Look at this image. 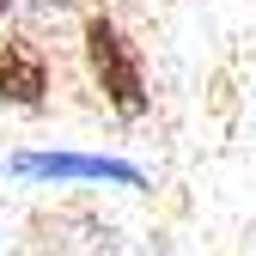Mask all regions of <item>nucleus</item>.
I'll return each mask as SVG.
<instances>
[{
    "instance_id": "obj_1",
    "label": "nucleus",
    "mask_w": 256,
    "mask_h": 256,
    "mask_svg": "<svg viewBox=\"0 0 256 256\" xmlns=\"http://www.w3.org/2000/svg\"><path fill=\"white\" fill-rule=\"evenodd\" d=\"M80 49H86V68H92V86L110 98L116 116H146V68H140V49L122 37V24L92 12L86 30H80Z\"/></svg>"
},
{
    "instance_id": "obj_2",
    "label": "nucleus",
    "mask_w": 256,
    "mask_h": 256,
    "mask_svg": "<svg viewBox=\"0 0 256 256\" xmlns=\"http://www.w3.org/2000/svg\"><path fill=\"white\" fill-rule=\"evenodd\" d=\"M18 177L37 183H116V189H146V171L110 152H12Z\"/></svg>"
},
{
    "instance_id": "obj_3",
    "label": "nucleus",
    "mask_w": 256,
    "mask_h": 256,
    "mask_svg": "<svg viewBox=\"0 0 256 256\" xmlns=\"http://www.w3.org/2000/svg\"><path fill=\"white\" fill-rule=\"evenodd\" d=\"M0 98L18 110H37L49 98V61L30 43H0Z\"/></svg>"
},
{
    "instance_id": "obj_4",
    "label": "nucleus",
    "mask_w": 256,
    "mask_h": 256,
    "mask_svg": "<svg viewBox=\"0 0 256 256\" xmlns=\"http://www.w3.org/2000/svg\"><path fill=\"white\" fill-rule=\"evenodd\" d=\"M6 12H12V0H0V18H6Z\"/></svg>"
}]
</instances>
